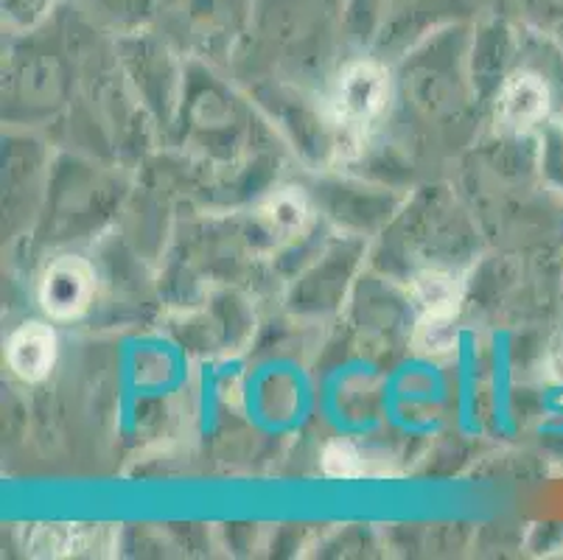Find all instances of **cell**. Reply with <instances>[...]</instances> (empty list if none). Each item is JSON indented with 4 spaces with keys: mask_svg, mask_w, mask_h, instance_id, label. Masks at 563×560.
I'll list each match as a JSON object with an SVG mask.
<instances>
[{
    "mask_svg": "<svg viewBox=\"0 0 563 560\" xmlns=\"http://www.w3.org/2000/svg\"><path fill=\"white\" fill-rule=\"evenodd\" d=\"M107 530L85 527V524H40L29 538L32 554L63 558V554H93V547H101Z\"/></svg>",
    "mask_w": 563,
    "mask_h": 560,
    "instance_id": "obj_5",
    "label": "cell"
},
{
    "mask_svg": "<svg viewBox=\"0 0 563 560\" xmlns=\"http://www.w3.org/2000/svg\"><path fill=\"white\" fill-rule=\"evenodd\" d=\"M384 105H387V74L371 62L351 65L340 76L334 96H331L334 118L351 130H362L376 121Z\"/></svg>",
    "mask_w": 563,
    "mask_h": 560,
    "instance_id": "obj_1",
    "label": "cell"
},
{
    "mask_svg": "<svg viewBox=\"0 0 563 560\" xmlns=\"http://www.w3.org/2000/svg\"><path fill=\"white\" fill-rule=\"evenodd\" d=\"M412 297L423 315H454L460 303V286L449 272H421L415 277Z\"/></svg>",
    "mask_w": 563,
    "mask_h": 560,
    "instance_id": "obj_6",
    "label": "cell"
},
{
    "mask_svg": "<svg viewBox=\"0 0 563 560\" xmlns=\"http://www.w3.org/2000/svg\"><path fill=\"white\" fill-rule=\"evenodd\" d=\"M56 359V337L51 328L40 322H29L20 328L9 342V364H12L14 376L23 382H40L48 376Z\"/></svg>",
    "mask_w": 563,
    "mask_h": 560,
    "instance_id": "obj_4",
    "label": "cell"
},
{
    "mask_svg": "<svg viewBox=\"0 0 563 560\" xmlns=\"http://www.w3.org/2000/svg\"><path fill=\"white\" fill-rule=\"evenodd\" d=\"M90 297H93V272L79 259L56 261L40 284V303L51 317L59 320L81 315Z\"/></svg>",
    "mask_w": 563,
    "mask_h": 560,
    "instance_id": "obj_2",
    "label": "cell"
},
{
    "mask_svg": "<svg viewBox=\"0 0 563 560\" xmlns=\"http://www.w3.org/2000/svg\"><path fill=\"white\" fill-rule=\"evenodd\" d=\"M322 469L336 480H353L362 476V457L351 443H331L322 454Z\"/></svg>",
    "mask_w": 563,
    "mask_h": 560,
    "instance_id": "obj_9",
    "label": "cell"
},
{
    "mask_svg": "<svg viewBox=\"0 0 563 560\" xmlns=\"http://www.w3.org/2000/svg\"><path fill=\"white\" fill-rule=\"evenodd\" d=\"M501 121L514 130H530L550 112V87L536 74H514L501 87Z\"/></svg>",
    "mask_w": 563,
    "mask_h": 560,
    "instance_id": "obj_3",
    "label": "cell"
},
{
    "mask_svg": "<svg viewBox=\"0 0 563 560\" xmlns=\"http://www.w3.org/2000/svg\"><path fill=\"white\" fill-rule=\"evenodd\" d=\"M457 342V326L452 315H423L415 331V345L427 353H446Z\"/></svg>",
    "mask_w": 563,
    "mask_h": 560,
    "instance_id": "obj_7",
    "label": "cell"
},
{
    "mask_svg": "<svg viewBox=\"0 0 563 560\" xmlns=\"http://www.w3.org/2000/svg\"><path fill=\"white\" fill-rule=\"evenodd\" d=\"M264 216L273 230H280V233H295V230H300L306 224L309 208H306L300 194L286 191V194H278L273 202L266 205Z\"/></svg>",
    "mask_w": 563,
    "mask_h": 560,
    "instance_id": "obj_8",
    "label": "cell"
}]
</instances>
